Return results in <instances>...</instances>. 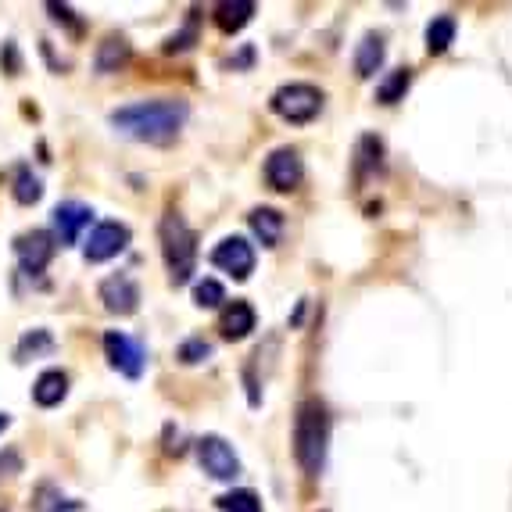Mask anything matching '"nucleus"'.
<instances>
[{"mask_svg": "<svg viewBox=\"0 0 512 512\" xmlns=\"http://www.w3.org/2000/svg\"><path fill=\"white\" fill-rule=\"evenodd\" d=\"M409 83H412L409 69L391 72V76H387L384 83H380V90H376V101H380V104H394V101H402L405 90H409Z\"/></svg>", "mask_w": 512, "mask_h": 512, "instance_id": "412c9836", "label": "nucleus"}, {"mask_svg": "<svg viewBox=\"0 0 512 512\" xmlns=\"http://www.w3.org/2000/svg\"><path fill=\"white\" fill-rule=\"evenodd\" d=\"M208 355H212V344H205V341H187L180 348V359L187 362V366H197V362H205Z\"/></svg>", "mask_w": 512, "mask_h": 512, "instance_id": "a878e982", "label": "nucleus"}, {"mask_svg": "<svg viewBox=\"0 0 512 512\" xmlns=\"http://www.w3.org/2000/svg\"><path fill=\"white\" fill-rule=\"evenodd\" d=\"M219 509L222 512H258L262 509V502H258V495L255 491H230V495H222L219 498Z\"/></svg>", "mask_w": 512, "mask_h": 512, "instance_id": "5701e85b", "label": "nucleus"}, {"mask_svg": "<svg viewBox=\"0 0 512 512\" xmlns=\"http://www.w3.org/2000/svg\"><path fill=\"white\" fill-rule=\"evenodd\" d=\"M455 40V18L441 15L427 26V51L430 54H444Z\"/></svg>", "mask_w": 512, "mask_h": 512, "instance_id": "aec40b11", "label": "nucleus"}, {"mask_svg": "<svg viewBox=\"0 0 512 512\" xmlns=\"http://www.w3.org/2000/svg\"><path fill=\"white\" fill-rule=\"evenodd\" d=\"M40 197H43V183L36 180L29 169L18 172L15 176V201L18 205H33V201H40Z\"/></svg>", "mask_w": 512, "mask_h": 512, "instance_id": "4be33fe9", "label": "nucleus"}, {"mask_svg": "<svg viewBox=\"0 0 512 512\" xmlns=\"http://www.w3.org/2000/svg\"><path fill=\"white\" fill-rule=\"evenodd\" d=\"M129 58H133V47H129L122 36H108V40L97 47V72H119L129 65Z\"/></svg>", "mask_w": 512, "mask_h": 512, "instance_id": "dca6fc26", "label": "nucleus"}, {"mask_svg": "<svg viewBox=\"0 0 512 512\" xmlns=\"http://www.w3.org/2000/svg\"><path fill=\"white\" fill-rule=\"evenodd\" d=\"M326 444H330V416L319 402H301L294 416V455L308 477H319L326 466Z\"/></svg>", "mask_w": 512, "mask_h": 512, "instance_id": "f03ea898", "label": "nucleus"}, {"mask_svg": "<svg viewBox=\"0 0 512 512\" xmlns=\"http://www.w3.org/2000/svg\"><path fill=\"white\" fill-rule=\"evenodd\" d=\"M94 222V208L79 205V201H65V205L54 208V230H58L61 244H76L79 233Z\"/></svg>", "mask_w": 512, "mask_h": 512, "instance_id": "f8f14e48", "label": "nucleus"}, {"mask_svg": "<svg viewBox=\"0 0 512 512\" xmlns=\"http://www.w3.org/2000/svg\"><path fill=\"white\" fill-rule=\"evenodd\" d=\"M384 54H387V51H384V40L369 33L366 40L359 43V51H355V72H359L362 79L376 76V69L384 65Z\"/></svg>", "mask_w": 512, "mask_h": 512, "instance_id": "a211bd4d", "label": "nucleus"}, {"mask_svg": "<svg viewBox=\"0 0 512 512\" xmlns=\"http://www.w3.org/2000/svg\"><path fill=\"white\" fill-rule=\"evenodd\" d=\"M69 394V376L61 373V369H47L40 373V380L33 384V402L43 405V409H54Z\"/></svg>", "mask_w": 512, "mask_h": 512, "instance_id": "4468645a", "label": "nucleus"}, {"mask_svg": "<svg viewBox=\"0 0 512 512\" xmlns=\"http://www.w3.org/2000/svg\"><path fill=\"white\" fill-rule=\"evenodd\" d=\"M158 237H162V255L165 265H169V276L172 283L180 287V283L190 280L194 273V262H197V237L194 230L187 226V219L176 212H169L158 226Z\"/></svg>", "mask_w": 512, "mask_h": 512, "instance_id": "7ed1b4c3", "label": "nucleus"}, {"mask_svg": "<svg viewBox=\"0 0 512 512\" xmlns=\"http://www.w3.org/2000/svg\"><path fill=\"white\" fill-rule=\"evenodd\" d=\"M8 423H11V419H8V412H4V416H0V430L8 427Z\"/></svg>", "mask_w": 512, "mask_h": 512, "instance_id": "c85d7f7f", "label": "nucleus"}, {"mask_svg": "<svg viewBox=\"0 0 512 512\" xmlns=\"http://www.w3.org/2000/svg\"><path fill=\"white\" fill-rule=\"evenodd\" d=\"M219 330L226 341H244V337L255 330V308H251L248 301H230L219 319Z\"/></svg>", "mask_w": 512, "mask_h": 512, "instance_id": "ddd939ff", "label": "nucleus"}, {"mask_svg": "<svg viewBox=\"0 0 512 512\" xmlns=\"http://www.w3.org/2000/svg\"><path fill=\"white\" fill-rule=\"evenodd\" d=\"M54 248H58V244H54V237L47 230L22 233V237L15 240V255L26 273H43L47 262L54 258Z\"/></svg>", "mask_w": 512, "mask_h": 512, "instance_id": "9b49d317", "label": "nucleus"}, {"mask_svg": "<svg viewBox=\"0 0 512 512\" xmlns=\"http://www.w3.org/2000/svg\"><path fill=\"white\" fill-rule=\"evenodd\" d=\"M51 348V333L47 330H36V333H29V337H22V344H18V362H26L29 359V351H47Z\"/></svg>", "mask_w": 512, "mask_h": 512, "instance_id": "393cba45", "label": "nucleus"}, {"mask_svg": "<svg viewBox=\"0 0 512 512\" xmlns=\"http://www.w3.org/2000/svg\"><path fill=\"white\" fill-rule=\"evenodd\" d=\"M190 108L183 101H137V104H126V108L111 111V126L126 133V137L140 140V144H172V140L180 137L183 122H187Z\"/></svg>", "mask_w": 512, "mask_h": 512, "instance_id": "f257e3e1", "label": "nucleus"}, {"mask_svg": "<svg viewBox=\"0 0 512 512\" xmlns=\"http://www.w3.org/2000/svg\"><path fill=\"white\" fill-rule=\"evenodd\" d=\"M47 11L54 15V22H65V26H72V33H79V29H83V26L76 22V18H72V8H69V4H47Z\"/></svg>", "mask_w": 512, "mask_h": 512, "instance_id": "bb28decb", "label": "nucleus"}, {"mask_svg": "<svg viewBox=\"0 0 512 512\" xmlns=\"http://www.w3.org/2000/svg\"><path fill=\"white\" fill-rule=\"evenodd\" d=\"M273 111L287 122H312L323 111V90L312 83H287L273 94Z\"/></svg>", "mask_w": 512, "mask_h": 512, "instance_id": "20e7f679", "label": "nucleus"}, {"mask_svg": "<svg viewBox=\"0 0 512 512\" xmlns=\"http://www.w3.org/2000/svg\"><path fill=\"white\" fill-rule=\"evenodd\" d=\"M305 180V165H301V154L294 147H276L269 158H265V183L273 190H294Z\"/></svg>", "mask_w": 512, "mask_h": 512, "instance_id": "0eeeda50", "label": "nucleus"}, {"mask_svg": "<svg viewBox=\"0 0 512 512\" xmlns=\"http://www.w3.org/2000/svg\"><path fill=\"white\" fill-rule=\"evenodd\" d=\"M129 248V226L126 222H101V226H94L90 230V237H86V262H108V258L122 255V251Z\"/></svg>", "mask_w": 512, "mask_h": 512, "instance_id": "39448f33", "label": "nucleus"}, {"mask_svg": "<svg viewBox=\"0 0 512 512\" xmlns=\"http://www.w3.org/2000/svg\"><path fill=\"white\" fill-rule=\"evenodd\" d=\"M0 470H4V477H15V473L22 470L18 452H0Z\"/></svg>", "mask_w": 512, "mask_h": 512, "instance_id": "cd10ccee", "label": "nucleus"}, {"mask_svg": "<svg viewBox=\"0 0 512 512\" xmlns=\"http://www.w3.org/2000/svg\"><path fill=\"white\" fill-rule=\"evenodd\" d=\"M251 15H255V4L251 0H222L219 8H215V26L222 33H240V29L248 26Z\"/></svg>", "mask_w": 512, "mask_h": 512, "instance_id": "2eb2a0df", "label": "nucleus"}, {"mask_svg": "<svg viewBox=\"0 0 512 512\" xmlns=\"http://www.w3.org/2000/svg\"><path fill=\"white\" fill-rule=\"evenodd\" d=\"M212 265L222 273H230L233 280H248L251 269H255V251H251V244L244 237H226L215 244Z\"/></svg>", "mask_w": 512, "mask_h": 512, "instance_id": "1a4fd4ad", "label": "nucleus"}, {"mask_svg": "<svg viewBox=\"0 0 512 512\" xmlns=\"http://www.w3.org/2000/svg\"><path fill=\"white\" fill-rule=\"evenodd\" d=\"M101 301L104 308H108L111 316H133L140 305V287L133 276L119 273V276H108V280L101 283Z\"/></svg>", "mask_w": 512, "mask_h": 512, "instance_id": "9d476101", "label": "nucleus"}, {"mask_svg": "<svg viewBox=\"0 0 512 512\" xmlns=\"http://www.w3.org/2000/svg\"><path fill=\"white\" fill-rule=\"evenodd\" d=\"M104 355H108L111 369H119L129 380H137V376L144 373V348H140L133 337H126V333H119V330L104 333Z\"/></svg>", "mask_w": 512, "mask_h": 512, "instance_id": "6e6552de", "label": "nucleus"}, {"mask_svg": "<svg viewBox=\"0 0 512 512\" xmlns=\"http://www.w3.org/2000/svg\"><path fill=\"white\" fill-rule=\"evenodd\" d=\"M194 301L201 308H219L222 301H226V291H222V283L219 280H201L194 287Z\"/></svg>", "mask_w": 512, "mask_h": 512, "instance_id": "b1692460", "label": "nucleus"}, {"mask_svg": "<svg viewBox=\"0 0 512 512\" xmlns=\"http://www.w3.org/2000/svg\"><path fill=\"white\" fill-rule=\"evenodd\" d=\"M251 230H255V237L262 240L265 248H276L283 237V215L276 208H255L251 212Z\"/></svg>", "mask_w": 512, "mask_h": 512, "instance_id": "f3484780", "label": "nucleus"}, {"mask_svg": "<svg viewBox=\"0 0 512 512\" xmlns=\"http://www.w3.org/2000/svg\"><path fill=\"white\" fill-rule=\"evenodd\" d=\"M197 459H201V466H205L208 477H215V480H233L240 473L237 452H233L230 444L215 434H208V437L197 441Z\"/></svg>", "mask_w": 512, "mask_h": 512, "instance_id": "423d86ee", "label": "nucleus"}, {"mask_svg": "<svg viewBox=\"0 0 512 512\" xmlns=\"http://www.w3.org/2000/svg\"><path fill=\"white\" fill-rule=\"evenodd\" d=\"M79 502H69L54 484H40V491L33 495V512H76Z\"/></svg>", "mask_w": 512, "mask_h": 512, "instance_id": "6ab92c4d", "label": "nucleus"}]
</instances>
